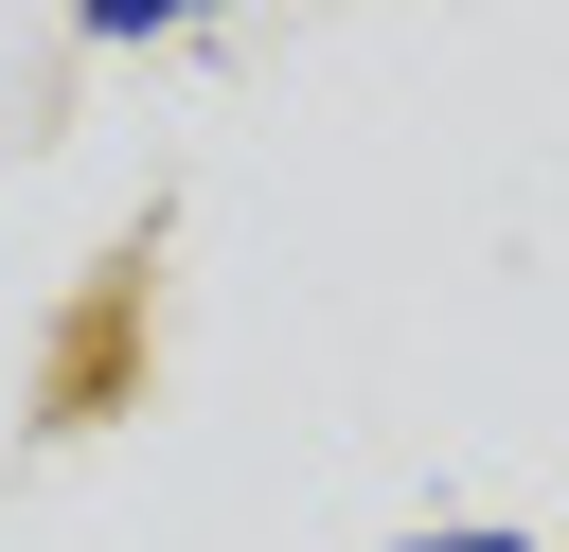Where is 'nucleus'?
Wrapping results in <instances>:
<instances>
[{
    "instance_id": "1",
    "label": "nucleus",
    "mask_w": 569,
    "mask_h": 552,
    "mask_svg": "<svg viewBox=\"0 0 569 552\" xmlns=\"http://www.w3.org/2000/svg\"><path fill=\"white\" fill-rule=\"evenodd\" d=\"M89 18H107V36H142V18H196V0H89Z\"/></svg>"
},
{
    "instance_id": "2",
    "label": "nucleus",
    "mask_w": 569,
    "mask_h": 552,
    "mask_svg": "<svg viewBox=\"0 0 569 552\" xmlns=\"http://www.w3.org/2000/svg\"><path fill=\"white\" fill-rule=\"evenodd\" d=\"M409 552H516V534H409Z\"/></svg>"
}]
</instances>
